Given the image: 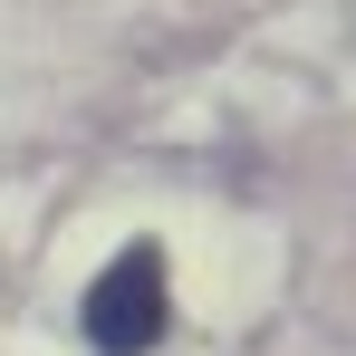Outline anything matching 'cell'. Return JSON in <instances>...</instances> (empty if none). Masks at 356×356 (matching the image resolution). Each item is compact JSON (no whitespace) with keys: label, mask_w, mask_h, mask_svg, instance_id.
Listing matches in <instances>:
<instances>
[{"label":"cell","mask_w":356,"mask_h":356,"mask_svg":"<svg viewBox=\"0 0 356 356\" xmlns=\"http://www.w3.org/2000/svg\"><path fill=\"white\" fill-rule=\"evenodd\" d=\"M77 327H87V347H97V356H145V347H164V327H174L164 241H125L116 260L87 280V298H77Z\"/></svg>","instance_id":"6da1fadb"}]
</instances>
